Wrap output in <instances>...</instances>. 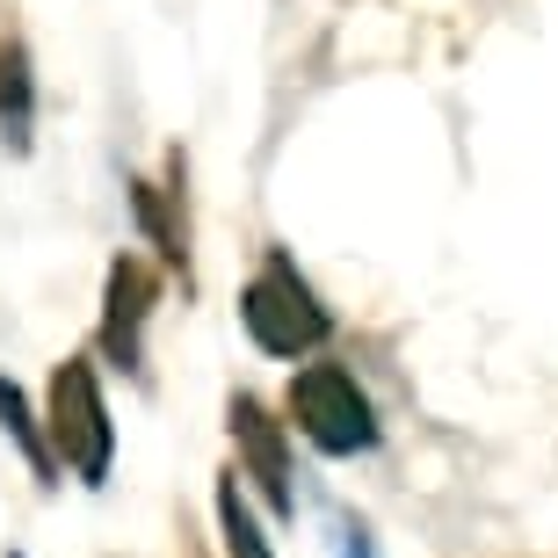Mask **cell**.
I'll return each mask as SVG.
<instances>
[{
	"instance_id": "6da1fadb",
	"label": "cell",
	"mask_w": 558,
	"mask_h": 558,
	"mask_svg": "<svg viewBox=\"0 0 558 558\" xmlns=\"http://www.w3.org/2000/svg\"><path fill=\"white\" fill-rule=\"evenodd\" d=\"M240 319H247V333L269 355H305V349H319V341L333 333V319L319 312V298H312V283L290 269L283 254H269V269L247 283Z\"/></svg>"
},
{
	"instance_id": "7a4b0ae2",
	"label": "cell",
	"mask_w": 558,
	"mask_h": 558,
	"mask_svg": "<svg viewBox=\"0 0 558 558\" xmlns=\"http://www.w3.org/2000/svg\"><path fill=\"white\" fill-rule=\"evenodd\" d=\"M290 414H298V428H305L327 457L377 450V414H371V399L355 392V377L333 371V363H312V371L290 377Z\"/></svg>"
},
{
	"instance_id": "3957f363",
	"label": "cell",
	"mask_w": 558,
	"mask_h": 558,
	"mask_svg": "<svg viewBox=\"0 0 558 558\" xmlns=\"http://www.w3.org/2000/svg\"><path fill=\"white\" fill-rule=\"evenodd\" d=\"M51 442L65 450V464L87 486L109 478V407H102V385H95V371L81 355L59 363V377H51Z\"/></svg>"
},
{
	"instance_id": "277c9868",
	"label": "cell",
	"mask_w": 558,
	"mask_h": 558,
	"mask_svg": "<svg viewBox=\"0 0 558 558\" xmlns=\"http://www.w3.org/2000/svg\"><path fill=\"white\" fill-rule=\"evenodd\" d=\"M232 435H240V450H247L254 478L269 486L276 508H290V457H283V435H276V421L254 407V399H232Z\"/></svg>"
},
{
	"instance_id": "5b68a950",
	"label": "cell",
	"mask_w": 558,
	"mask_h": 558,
	"mask_svg": "<svg viewBox=\"0 0 558 558\" xmlns=\"http://www.w3.org/2000/svg\"><path fill=\"white\" fill-rule=\"evenodd\" d=\"M145 298H153V276L138 262H117L109 269V327L102 341L124 355V371H138V327H145Z\"/></svg>"
},
{
	"instance_id": "8992f818",
	"label": "cell",
	"mask_w": 558,
	"mask_h": 558,
	"mask_svg": "<svg viewBox=\"0 0 558 558\" xmlns=\"http://www.w3.org/2000/svg\"><path fill=\"white\" fill-rule=\"evenodd\" d=\"M0 124H15V138L29 124V59H22L15 44L0 51Z\"/></svg>"
},
{
	"instance_id": "52a82bcc",
	"label": "cell",
	"mask_w": 558,
	"mask_h": 558,
	"mask_svg": "<svg viewBox=\"0 0 558 558\" xmlns=\"http://www.w3.org/2000/svg\"><path fill=\"white\" fill-rule=\"evenodd\" d=\"M0 428H8V435L22 442V450H29V464H37V472H44V486H51V450H44V435L29 428V407H22V392L8 385V377H0Z\"/></svg>"
}]
</instances>
